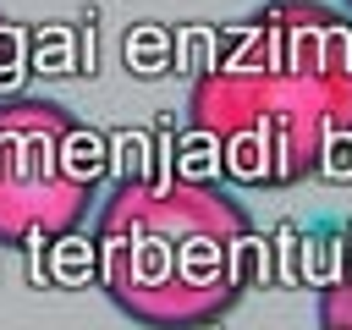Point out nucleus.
I'll return each mask as SVG.
<instances>
[{
	"instance_id": "nucleus-1",
	"label": "nucleus",
	"mask_w": 352,
	"mask_h": 330,
	"mask_svg": "<svg viewBox=\"0 0 352 330\" xmlns=\"http://www.w3.org/2000/svg\"><path fill=\"white\" fill-rule=\"evenodd\" d=\"M187 126L236 187L286 192L352 143V16L324 0H264L236 16L187 88Z\"/></svg>"
},
{
	"instance_id": "nucleus-2",
	"label": "nucleus",
	"mask_w": 352,
	"mask_h": 330,
	"mask_svg": "<svg viewBox=\"0 0 352 330\" xmlns=\"http://www.w3.org/2000/svg\"><path fill=\"white\" fill-rule=\"evenodd\" d=\"M264 242L209 176H121L94 214V275L138 330H214L258 280Z\"/></svg>"
},
{
	"instance_id": "nucleus-3",
	"label": "nucleus",
	"mask_w": 352,
	"mask_h": 330,
	"mask_svg": "<svg viewBox=\"0 0 352 330\" xmlns=\"http://www.w3.org/2000/svg\"><path fill=\"white\" fill-rule=\"evenodd\" d=\"M104 187V138L60 99H0V248L60 242Z\"/></svg>"
},
{
	"instance_id": "nucleus-4",
	"label": "nucleus",
	"mask_w": 352,
	"mask_h": 330,
	"mask_svg": "<svg viewBox=\"0 0 352 330\" xmlns=\"http://www.w3.org/2000/svg\"><path fill=\"white\" fill-rule=\"evenodd\" d=\"M319 330H352V253L336 275L319 280Z\"/></svg>"
},
{
	"instance_id": "nucleus-5",
	"label": "nucleus",
	"mask_w": 352,
	"mask_h": 330,
	"mask_svg": "<svg viewBox=\"0 0 352 330\" xmlns=\"http://www.w3.org/2000/svg\"><path fill=\"white\" fill-rule=\"evenodd\" d=\"M6 33H11V22H6V11H0V55H6Z\"/></svg>"
},
{
	"instance_id": "nucleus-6",
	"label": "nucleus",
	"mask_w": 352,
	"mask_h": 330,
	"mask_svg": "<svg viewBox=\"0 0 352 330\" xmlns=\"http://www.w3.org/2000/svg\"><path fill=\"white\" fill-rule=\"evenodd\" d=\"M336 6H341V11H346V16H352V0H336Z\"/></svg>"
}]
</instances>
